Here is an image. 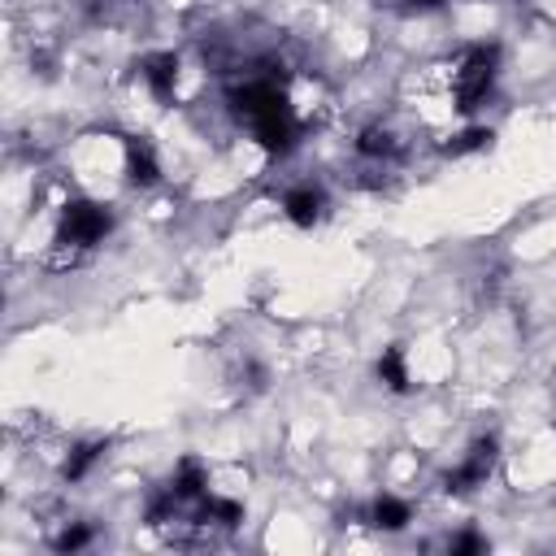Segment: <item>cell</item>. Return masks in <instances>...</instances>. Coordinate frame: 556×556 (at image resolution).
I'll list each match as a JSON object with an SVG mask.
<instances>
[{
	"instance_id": "obj_1",
	"label": "cell",
	"mask_w": 556,
	"mask_h": 556,
	"mask_svg": "<svg viewBox=\"0 0 556 556\" xmlns=\"http://www.w3.org/2000/svg\"><path fill=\"white\" fill-rule=\"evenodd\" d=\"M230 100H235V113L252 122V130H256V139H261L265 152H287L295 143V117H291L287 96L278 91L274 74L248 78Z\"/></svg>"
},
{
	"instance_id": "obj_2",
	"label": "cell",
	"mask_w": 556,
	"mask_h": 556,
	"mask_svg": "<svg viewBox=\"0 0 556 556\" xmlns=\"http://www.w3.org/2000/svg\"><path fill=\"white\" fill-rule=\"evenodd\" d=\"M109 226H113V217H109L100 204H91V200H70V204L61 208L56 243H61V248H91V243H100V239L109 235Z\"/></svg>"
},
{
	"instance_id": "obj_3",
	"label": "cell",
	"mask_w": 556,
	"mask_h": 556,
	"mask_svg": "<svg viewBox=\"0 0 556 556\" xmlns=\"http://www.w3.org/2000/svg\"><path fill=\"white\" fill-rule=\"evenodd\" d=\"M491 83H495V48H469L456 70V109L460 113L478 109L486 100Z\"/></svg>"
},
{
	"instance_id": "obj_4",
	"label": "cell",
	"mask_w": 556,
	"mask_h": 556,
	"mask_svg": "<svg viewBox=\"0 0 556 556\" xmlns=\"http://www.w3.org/2000/svg\"><path fill=\"white\" fill-rule=\"evenodd\" d=\"M491 469H495V439L486 434V439H478V443L469 447V456L443 478V491H447V495H465V491L482 486V482L491 478Z\"/></svg>"
},
{
	"instance_id": "obj_5",
	"label": "cell",
	"mask_w": 556,
	"mask_h": 556,
	"mask_svg": "<svg viewBox=\"0 0 556 556\" xmlns=\"http://www.w3.org/2000/svg\"><path fill=\"white\" fill-rule=\"evenodd\" d=\"M126 178L135 187H152L161 178V165H156V152L148 139H126Z\"/></svg>"
},
{
	"instance_id": "obj_6",
	"label": "cell",
	"mask_w": 556,
	"mask_h": 556,
	"mask_svg": "<svg viewBox=\"0 0 556 556\" xmlns=\"http://www.w3.org/2000/svg\"><path fill=\"white\" fill-rule=\"evenodd\" d=\"M139 70H143L148 87H152L161 100L174 96V83H178V56H174V52H152V56L139 61Z\"/></svg>"
},
{
	"instance_id": "obj_7",
	"label": "cell",
	"mask_w": 556,
	"mask_h": 556,
	"mask_svg": "<svg viewBox=\"0 0 556 556\" xmlns=\"http://www.w3.org/2000/svg\"><path fill=\"white\" fill-rule=\"evenodd\" d=\"M282 208H287V217L295 226H313L321 217V191L317 187H291L287 200H282Z\"/></svg>"
},
{
	"instance_id": "obj_8",
	"label": "cell",
	"mask_w": 556,
	"mask_h": 556,
	"mask_svg": "<svg viewBox=\"0 0 556 556\" xmlns=\"http://www.w3.org/2000/svg\"><path fill=\"white\" fill-rule=\"evenodd\" d=\"M369 521H374L378 530H404V526H408V504L395 500V495H382V500H374Z\"/></svg>"
},
{
	"instance_id": "obj_9",
	"label": "cell",
	"mask_w": 556,
	"mask_h": 556,
	"mask_svg": "<svg viewBox=\"0 0 556 556\" xmlns=\"http://www.w3.org/2000/svg\"><path fill=\"white\" fill-rule=\"evenodd\" d=\"M356 148H361V156H395L400 152V143H395V135L387 126H365Z\"/></svg>"
},
{
	"instance_id": "obj_10",
	"label": "cell",
	"mask_w": 556,
	"mask_h": 556,
	"mask_svg": "<svg viewBox=\"0 0 556 556\" xmlns=\"http://www.w3.org/2000/svg\"><path fill=\"white\" fill-rule=\"evenodd\" d=\"M169 491H178L182 500H204V469H200V460H182L174 482H169Z\"/></svg>"
},
{
	"instance_id": "obj_11",
	"label": "cell",
	"mask_w": 556,
	"mask_h": 556,
	"mask_svg": "<svg viewBox=\"0 0 556 556\" xmlns=\"http://www.w3.org/2000/svg\"><path fill=\"white\" fill-rule=\"evenodd\" d=\"M378 378L391 387V391H408V369H404V352L400 348H387L378 356Z\"/></svg>"
},
{
	"instance_id": "obj_12",
	"label": "cell",
	"mask_w": 556,
	"mask_h": 556,
	"mask_svg": "<svg viewBox=\"0 0 556 556\" xmlns=\"http://www.w3.org/2000/svg\"><path fill=\"white\" fill-rule=\"evenodd\" d=\"M100 452H104V443H78V447H74V456L65 460V469H61V473H65L70 482H78V478H83V473L96 465V456H100Z\"/></svg>"
},
{
	"instance_id": "obj_13",
	"label": "cell",
	"mask_w": 556,
	"mask_h": 556,
	"mask_svg": "<svg viewBox=\"0 0 556 556\" xmlns=\"http://www.w3.org/2000/svg\"><path fill=\"white\" fill-rule=\"evenodd\" d=\"M486 143H491V130H478V126H473V130L456 135L443 152H447V156H460V152H478V148H486Z\"/></svg>"
},
{
	"instance_id": "obj_14",
	"label": "cell",
	"mask_w": 556,
	"mask_h": 556,
	"mask_svg": "<svg viewBox=\"0 0 556 556\" xmlns=\"http://www.w3.org/2000/svg\"><path fill=\"white\" fill-rule=\"evenodd\" d=\"M91 543V526H70L65 534H56V552H78V547H87Z\"/></svg>"
},
{
	"instance_id": "obj_15",
	"label": "cell",
	"mask_w": 556,
	"mask_h": 556,
	"mask_svg": "<svg viewBox=\"0 0 556 556\" xmlns=\"http://www.w3.org/2000/svg\"><path fill=\"white\" fill-rule=\"evenodd\" d=\"M452 552H465V556H469V552H486V543L469 530V534H456V539H452Z\"/></svg>"
}]
</instances>
